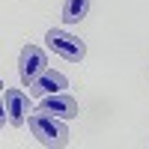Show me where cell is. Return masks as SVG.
I'll list each match as a JSON object with an SVG mask.
<instances>
[{"instance_id": "6da1fadb", "label": "cell", "mask_w": 149, "mask_h": 149, "mask_svg": "<svg viewBox=\"0 0 149 149\" xmlns=\"http://www.w3.org/2000/svg\"><path fill=\"white\" fill-rule=\"evenodd\" d=\"M30 131H33V137L39 140L42 146H48V149H63V146L69 143V128H66V122L60 119V116L42 113V110L30 113Z\"/></svg>"}, {"instance_id": "7a4b0ae2", "label": "cell", "mask_w": 149, "mask_h": 149, "mask_svg": "<svg viewBox=\"0 0 149 149\" xmlns=\"http://www.w3.org/2000/svg\"><path fill=\"white\" fill-rule=\"evenodd\" d=\"M45 42H48V48H51V51H54L57 57L69 60V63H81V60L86 57V45H84V42L78 39V36H72V33L60 30V27L48 30Z\"/></svg>"}, {"instance_id": "3957f363", "label": "cell", "mask_w": 149, "mask_h": 149, "mask_svg": "<svg viewBox=\"0 0 149 149\" xmlns=\"http://www.w3.org/2000/svg\"><path fill=\"white\" fill-rule=\"evenodd\" d=\"M48 69V57L39 45H24L21 54H18V74H21V84L30 86L39 74Z\"/></svg>"}, {"instance_id": "277c9868", "label": "cell", "mask_w": 149, "mask_h": 149, "mask_svg": "<svg viewBox=\"0 0 149 149\" xmlns=\"http://www.w3.org/2000/svg\"><path fill=\"white\" fill-rule=\"evenodd\" d=\"M36 110H42V113H51V116H60V119H74L81 113L78 102L69 95V93H51V95H42Z\"/></svg>"}, {"instance_id": "5b68a950", "label": "cell", "mask_w": 149, "mask_h": 149, "mask_svg": "<svg viewBox=\"0 0 149 149\" xmlns=\"http://www.w3.org/2000/svg\"><path fill=\"white\" fill-rule=\"evenodd\" d=\"M6 122L9 125H24V122H27V113H30V95L24 93V90H9L6 86Z\"/></svg>"}, {"instance_id": "8992f818", "label": "cell", "mask_w": 149, "mask_h": 149, "mask_svg": "<svg viewBox=\"0 0 149 149\" xmlns=\"http://www.w3.org/2000/svg\"><path fill=\"white\" fill-rule=\"evenodd\" d=\"M63 90H69V78L63 72H54V69H45L30 84V95H51V93H63Z\"/></svg>"}, {"instance_id": "52a82bcc", "label": "cell", "mask_w": 149, "mask_h": 149, "mask_svg": "<svg viewBox=\"0 0 149 149\" xmlns=\"http://www.w3.org/2000/svg\"><path fill=\"white\" fill-rule=\"evenodd\" d=\"M90 12V0H63V21L66 24H81Z\"/></svg>"}, {"instance_id": "ba28073f", "label": "cell", "mask_w": 149, "mask_h": 149, "mask_svg": "<svg viewBox=\"0 0 149 149\" xmlns=\"http://www.w3.org/2000/svg\"><path fill=\"white\" fill-rule=\"evenodd\" d=\"M3 122H6V102L0 98V128H3Z\"/></svg>"}, {"instance_id": "9c48e42d", "label": "cell", "mask_w": 149, "mask_h": 149, "mask_svg": "<svg viewBox=\"0 0 149 149\" xmlns=\"http://www.w3.org/2000/svg\"><path fill=\"white\" fill-rule=\"evenodd\" d=\"M0 93H3V81H0Z\"/></svg>"}]
</instances>
